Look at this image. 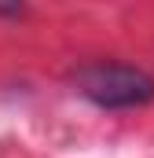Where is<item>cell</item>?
Here are the masks:
<instances>
[{"mask_svg": "<svg viewBox=\"0 0 154 158\" xmlns=\"http://www.w3.org/2000/svg\"><path fill=\"white\" fill-rule=\"evenodd\" d=\"M74 85L84 99L107 110H128V107H143L154 99V77L125 63H92L77 70Z\"/></svg>", "mask_w": 154, "mask_h": 158, "instance_id": "obj_1", "label": "cell"}]
</instances>
